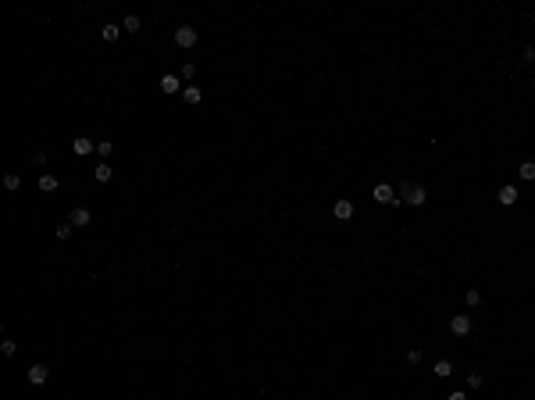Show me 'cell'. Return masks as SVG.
I'll use <instances>...</instances> for the list:
<instances>
[{"mask_svg": "<svg viewBox=\"0 0 535 400\" xmlns=\"http://www.w3.org/2000/svg\"><path fill=\"white\" fill-rule=\"evenodd\" d=\"M407 361H410V365H418V361H421V350H418V347H414V350H407Z\"/></svg>", "mask_w": 535, "mask_h": 400, "instance_id": "obj_26", "label": "cell"}, {"mask_svg": "<svg viewBox=\"0 0 535 400\" xmlns=\"http://www.w3.org/2000/svg\"><path fill=\"white\" fill-rule=\"evenodd\" d=\"M496 200H500L503 208H514V204H517V186H514V182L500 186V189H496Z\"/></svg>", "mask_w": 535, "mask_h": 400, "instance_id": "obj_7", "label": "cell"}, {"mask_svg": "<svg viewBox=\"0 0 535 400\" xmlns=\"http://www.w3.org/2000/svg\"><path fill=\"white\" fill-rule=\"evenodd\" d=\"M396 193H400V200H403V204H410V208H421L425 200H428V189H425L421 182H414V179H403Z\"/></svg>", "mask_w": 535, "mask_h": 400, "instance_id": "obj_1", "label": "cell"}, {"mask_svg": "<svg viewBox=\"0 0 535 400\" xmlns=\"http://www.w3.org/2000/svg\"><path fill=\"white\" fill-rule=\"evenodd\" d=\"M371 196H375V204H386V208H389V204H393V208H400V204H403L400 193H396L389 182H378V186L371 189Z\"/></svg>", "mask_w": 535, "mask_h": 400, "instance_id": "obj_2", "label": "cell"}, {"mask_svg": "<svg viewBox=\"0 0 535 400\" xmlns=\"http://www.w3.org/2000/svg\"><path fill=\"white\" fill-rule=\"evenodd\" d=\"M111 175H114V172H111V165H107V161L93 168V179H97V182H111Z\"/></svg>", "mask_w": 535, "mask_h": 400, "instance_id": "obj_14", "label": "cell"}, {"mask_svg": "<svg viewBox=\"0 0 535 400\" xmlns=\"http://www.w3.org/2000/svg\"><path fill=\"white\" fill-rule=\"evenodd\" d=\"M0 350H4V354H8V357H11V354H15V350H18V343H15V340H11V336H8V340H4V343H0Z\"/></svg>", "mask_w": 535, "mask_h": 400, "instance_id": "obj_24", "label": "cell"}, {"mask_svg": "<svg viewBox=\"0 0 535 400\" xmlns=\"http://www.w3.org/2000/svg\"><path fill=\"white\" fill-rule=\"evenodd\" d=\"M32 165H36V168H43V165H47V154H43V150H36V154H32Z\"/></svg>", "mask_w": 535, "mask_h": 400, "instance_id": "obj_25", "label": "cell"}, {"mask_svg": "<svg viewBox=\"0 0 535 400\" xmlns=\"http://www.w3.org/2000/svg\"><path fill=\"white\" fill-rule=\"evenodd\" d=\"M449 400H468V393H464V389H457V393H449Z\"/></svg>", "mask_w": 535, "mask_h": 400, "instance_id": "obj_28", "label": "cell"}, {"mask_svg": "<svg viewBox=\"0 0 535 400\" xmlns=\"http://www.w3.org/2000/svg\"><path fill=\"white\" fill-rule=\"evenodd\" d=\"M161 90H164V93H182L186 86H182L179 75H164V79H161Z\"/></svg>", "mask_w": 535, "mask_h": 400, "instance_id": "obj_10", "label": "cell"}, {"mask_svg": "<svg viewBox=\"0 0 535 400\" xmlns=\"http://www.w3.org/2000/svg\"><path fill=\"white\" fill-rule=\"evenodd\" d=\"M449 332H453V336H468L471 332V314H453V318H449Z\"/></svg>", "mask_w": 535, "mask_h": 400, "instance_id": "obj_4", "label": "cell"}, {"mask_svg": "<svg viewBox=\"0 0 535 400\" xmlns=\"http://www.w3.org/2000/svg\"><path fill=\"white\" fill-rule=\"evenodd\" d=\"M193 43H196V29H193V25H179V29H175V47L189 50Z\"/></svg>", "mask_w": 535, "mask_h": 400, "instance_id": "obj_3", "label": "cell"}, {"mask_svg": "<svg viewBox=\"0 0 535 400\" xmlns=\"http://www.w3.org/2000/svg\"><path fill=\"white\" fill-rule=\"evenodd\" d=\"M39 189H43V193H57V189H61V179L50 175V172H43V175H39Z\"/></svg>", "mask_w": 535, "mask_h": 400, "instance_id": "obj_11", "label": "cell"}, {"mask_svg": "<svg viewBox=\"0 0 535 400\" xmlns=\"http://www.w3.org/2000/svg\"><path fill=\"white\" fill-rule=\"evenodd\" d=\"M47 379H50V368H47L43 361H36V365L29 368V382H32V386H43Z\"/></svg>", "mask_w": 535, "mask_h": 400, "instance_id": "obj_8", "label": "cell"}, {"mask_svg": "<svg viewBox=\"0 0 535 400\" xmlns=\"http://www.w3.org/2000/svg\"><path fill=\"white\" fill-rule=\"evenodd\" d=\"M193 75H196V68H193V61H186L179 68V79H182V83H193Z\"/></svg>", "mask_w": 535, "mask_h": 400, "instance_id": "obj_17", "label": "cell"}, {"mask_svg": "<svg viewBox=\"0 0 535 400\" xmlns=\"http://www.w3.org/2000/svg\"><path fill=\"white\" fill-rule=\"evenodd\" d=\"M100 36H104V39H107V43H114V39H118V36H121V25H111V22H107V25H104V29H100Z\"/></svg>", "mask_w": 535, "mask_h": 400, "instance_id": "obj_16", "label": "cell"}, {"mask_svg": "<svg viewBox=\"0 0 535 400\" xmlns=\"http://www.w3.org/2000/svg\"><path fill=\"white\" fill-rule=\"evenodd\" d=\"M68 222H71L75 229H86V225L93 222V211H90V208H71V215H68Z\"/></svg>", "mask_w": 535, "mask_h": 400, "instance_id": "obj_6", "label": "cell"}, {"mask_svg": "<svg viewBox=\"0 0 535 400\" xmlns=\"http://www.w3.org/2000/svg\"><path fill=\"white\" fill-rule=\"evenodd\" d=\"M449 375H453V365H449V361H439V365H435V379H449Z\"/></svg>", "mask_w": 535, "mask_h": 400, "instance_id": "obj_18", "label": "cell"}, {"mask_svg": "<svg viewBox=\"0 0 535 400\" xmlns=\"http://www.w3.org/2000/svg\"><path fill=\"white\" fill-rule=\"evenodd\" d=\"M182 100H186V104H200V100H203L200 86H186V90H182Z\"/></svg>", "mask_w": 535, "mask_h": 400, "instance_id": "obj_13", "label": "cell"}, {"mask_svg": "<svg viewBox=\"0 0 535 400\" xmlns=\"http://www.w3.org/2000/svg\"><path fill=\"white\" fill-rule=\"evenodd\" d=\"M97 154H100L104 161H107V157L114 154V143H111V140H100V143H97Z\"/></svg>", "mask_w": 535, "mask_h": 400, "instance_id": "obj_19", "label": "cell"}, {"mask_svg": "<svg viewBox=\"0 0 535 400\" xmlns=\"http://www.w3.org/2000/svg\"><path fill=\"white\" fill-rule=\"evenodd\" d=\"M517 179L521 182H535V161H521L517 165Z\"/></svg>", "mask_w": 535, "mask_h": 400, "instance_id": "obj_12", "label": "cell"}, {"mask_svg": "<svg viewBox=\"0 0 535 400\" xmlns=\"http://www.w3.org/2000/svg\"><path fill=\"white\" fill-rule=\"evenodd\" d=\"M143 29V22L136 18V15H125V22H121V32H139Z\"/></svg>", "mask_w": 535, "mask_h": 400, "instance_id": "obj_15", "label": "cell"}, {"mask_svg": "<svg viewBox=\"0 0 535 400\" xmlns=\"http://www.w3.org/2000/svg\"><path fill=\"white\" fill-rule=\"evenodd\" d=\"M482 382H485V375H482V372H471V375H468V389H478Z\"/></svg>", "mask_w": 535, "mask_h": 400, "instance_id": "obj_23", "label": "cell"}, {"mask_svg": "<svg viewBox=\"0 0 535 400\" xmlns=\"http://www.w3.org/2000/svg\"><path fill=\"white\" fill-rule=\"evenodd\" d=\"M464 300H468V307H478V304H482V293H478V290L471 286V290L464 293Z\"/></svg>", "mask_w": 535, "mask_h": 400, "instance_id": "obj_22", "label": "cell"}, {"mask_svg": "<svg viewBox=\"0 0 535 400\" xmlns=\"http://www.w3.org/2000/svg\"><path fill=\"white\" fill-rule=\"evenodd\" d=\"M521 61H524V64H531V61H535V47H524V57H521Z\"/></svg>", "mask_w": 535, "mask_h": 400, "instance_id": "obj_27", "label": "cell"}, {"mask_svg": "<svg viewBox=\"0 0 535 400\" xmlns=\"http://www.w3.org/2000/svg\"><path fill=\"white\" fill-rule=\"evenodd\" d=\"M71 232H75L71 222H61V225H57V239H71Z\"/></svg>", "mask_w": 535, "mask_h": 400, "instance_id": "obj_21", "label": "cell"}, {"mask_svg": "<svg viewBox=\"0 0 535 400\" xmlns=\"http://www.w3.org/2000/svg\"><path fill=\"white\" fill-rule=\"evenodd\" d=\"M71 154H75V157L97 154V143H93V140H86V136H75V140H71Z\"/></svg>", "mask_w": 535, "mask_h": 400, "instance_id": "obj_5", "label": "cell"}, {"mask_svg": "<svg viewBox=\"0 0 535 400\" xmlns=\"http://www.w3.org/2000/svg\"><path fill=\"white\" fill-rule=\"evenodd\" d=\"M4 186H8V189H22V175H18V172H8V175H4Z\"/></svg>", "mask_w": 535, "mask_h": 400, "instance_id": "obj_20", "label": "cell"}, {"mask_svg": "<svg viewBox=\"0 0 535 400\" xmlns=\"http://www.w3.org/2000/svg\"><path fill=\"white\" fill-rule=\"evenodd\" d=\"M332 215H336L339 222H350V218H353V200H336Z\"/></svg>", "mask_w": 535, "mask_h": 400, "instance_id": "obj_9", "label": "cell"}]
</instances>
